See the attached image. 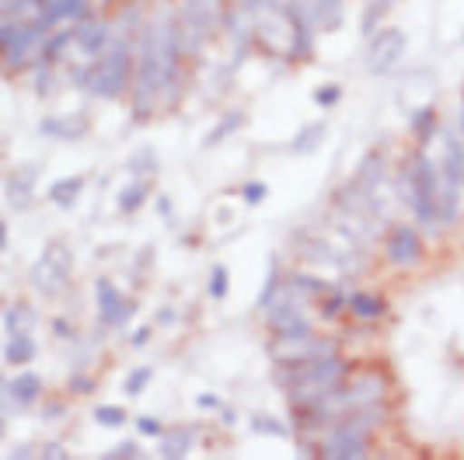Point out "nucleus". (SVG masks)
I'll use <instances>...</instances> for the list:
<instances>
[{
  "instance_id": "obj_25",
  "label": "nucleus",
  "mask_w": 464,
  "mask_h": 460,
  "mask_svg": "<svg viewBox=\"0 0 464 460\" xmlns=\"http://www.w3.org/2000/svg\"><path fill=\"white\" fill-rule=\"evenodd\" d=\"M88 188V175H67V178H56V182L46 188V199L53 206L60 209H70L77 199H81V192Z\"/></svg>"
},
{
  "instance_id": "obj_55",
  "label": "nucleus",
  "mask_w": 464,
  "mask_h": 460,
  "mask_svg": "<svg viewBox=\"0 0 464 460\" xmlns=\"http://www.w3.org/2000/svg\"><path fill=\"white\" fill-rule=\"evenodd\" d=\"M112 4H116V0H98V7H112Z\"/></svg>"
},
{
  "instance_id": "obj_24",
  "label": "nucleus",
  "mask_w": 464,
  "mask_h": 460,
  "mask_svg": "<svg viewBox=\"0 0 464 460\" xmlns=\"http://www.w3.org/2000/svg\"><path fill=\"white\" fill-rule=\"evenodd\" d=\"M349 314L356 321H381L388 314V300L371 290H356V293H349Z\"/></svg>"
},
{
  "instance_id": "obj_40",
  "label": "nucleus",
  "mask_w": 464,
  "mask_h": 460,
  "mask_svg": "<svg viewBox=\"0 0 464 460\" xmlns=\"http://www.w3.org/2000/svg\"><path fill=\"white\" fill-rule=\"evenodd\" d=\"M94 388H98V384H94L92 373H81V369H77V373L67 377V394H73V398H88V394H94Z\"/></svg>"
},
{
  "instance_id": "obj_36",
  "label": "nucleus",
  "mask_w": 464,
  "mask_h": 460,
  "mask_svg": "<svg viewBox=\"0 0 464 460\" xmlns=\"http://www.w3.org/2000/svg\"><path fill=\"white\" fill-rule=\"evenodd\" d=\"M209 300H227V293H231V269L227 265H213L209 269Z\"/></svg>"
},
{
  "instance_id": "obj_42",
  "label": "nucleus",
  "mask_w": 464,
  "mask_h": 460,
  "mask_svg": "<svg viewBox=\"0 0 464 460\" xmlns=\"http://www.w3.org/2000/svg\"><path fill=\"white\" fill-rule=\"evenodd\" d=\"M266 196H269L266 182H245V185H241V199H245L248 206H258V203H266Z\"/></svg>"
},
{
  "instance_id": "obj_20",
  "label": "nucleus",
  "mask_w": 464,
  "mask_h": 460,
  "mask_svg": "<svg viewBox=\"0 0 464 460\" xmlns=\"http://www.w3.org/2000/svg\"><path fill=\"white\" fill-rule=\"evenodd\" d=\"M192 446H196V429H192V426H171V429H164L161 439H158V457L182 460L192 454Z\"/></svg>"
},
{
  "instance_id": "obj_15",
  "label": "nucleus",
  "mask_w": 464,
  "mask_h": 460,
  "mask_svg": "<svg viewBox=\"0 0 464 460\" xmlns=\"http://www.w3.org/2000/svg\"><path fill=\"white\" fill-rule=\"evenodd\" d=\"M43 391H46V384H43V377L39 373H32L28 367H22L18 377H7L4 380V401H11L14 408H35L39 401H43Z\"/></svg>"
},
{
  "instance_id": "obj_39",
  "label": "nucleus",
  "mask_w": 464,
  "mask_h": 460,
  "mask_svg": "<svg viewBox=\"0 0 464 460\" xmlns=\"http://www.w3.org/2000/svg\"><path fill=\"white\" fill-rule=\"evenodd\" d=\"M339 101H343V84L328 81V84H318V88H314V105H318V109H335Z\"/></svg>"
},
{
  "instance_id": "obj_44",
  "label": "nucleus",
  "mask_w": 464,
  "mask_h": 460,
  "mask_svg": "<svg viewBox=\"0 0 464 460\" xmlns=\"http://www.w3.org/2000/svg\"><path fill=\"white\" fill-rule=\"evenodd\" d=\"M70 84H73L77 91H92V63L70 70Z\"/></svg>"
},
{
  "instance_id": "obj_18",
  "label": "nucleus",
  "mask_w": 464,
  "mask_h": 460,
  "mask_svg": "<svg viewBox=\"0 0 464 460\" xmlns=\"http://www.w3.org/2000/svg\"><path fill=\"white\" fill-rule=\"evenodd\" d=\"M388 175H392L388 158H384L381 150H371V154H363V161H360V168H356V178H353V182L360 185L363 192L377 196V188L388 182Z\"/></svg>"
},
{
  "instance_id": "obj_29",
  "label": "nucleus",
  "mask_w": 464,
  "mask_h": 460,
  "mask_svg": "<svg viewBox=\"0 0 464 460\" xmlns=\"http://www.w3.org/2000/svg\"><path fill=\"white\" fill-rule=\"evenodd\" d=\"M248 122V115H245V109H227V112L220 115V122L209 129L207 137H203V147H217V143H224V139H231L241 126Z\"/></svg>"
},
{
  "instance_id": "obj_12",
  "label": "nucleus",
  "mask_w": 464,
  "mask_h": 460,
  "mask_svg": "<svg viewBox=\"0 0 464 460\" xmlns=\"http://www.w3.org/2000/svg\"><path fill=\"white\" fill-rule=\"evenodd\" d=\"M73 24V46L81 49L88 60H98L105 49L112 46V39H116V24L112 18H105V14H94L88 11L84 18H77Z\"/></svg>"
},
{
  "instance_id": "obj_9",
  "label": "nucleus",
  "mask_w": 464,
  "mask_h": 460,
  "mask_svg": "<svg viewBox=\"0 0 464 460\" xmlns=\"http://www.w3.org/2000/svg\"><path fill=\"white\" fill-rule=\"evenodd\" d=\"M388 394H392V373L381 367H363L349 373V380L339 388V401L343 408H360V405L388 401Z\"/></svg>"
},
{
  "instance_id": "obj_2",
  "label": "nucleus",
  "mask_w": 464,
  "mask_h": 460,
  "mask_svg": "<svg viewBox=\"0 0 464 460\" xmlns=\"http://www.w3.org/2000/svg\"><path fill=\"white\" fill-rule=\"evenodd\" d=\"M49 32H56V28L46 18H0V60H4V73L7 77L32 73Z\"/></svg>"
},
{
  "instance_id": "obj_48",
  "label": "nucleus",
  "mask_w": 464,
  "mask_h": 460,
  "mask_svg": "<svg viewBox=\"0 0 464 460\" xmlns=\"http://www.w3.org/2000/svg\"><path fill=\"white\" fill-rule=\"evenodd\" d=\"M158 216H161L164 224H175V206H171L168 196H158Z\"/></svg>"
},
{
  "instance_id": "obj_45",
  "label": "nucleus",
  "mask_w": 464,
  "mask_h": 460,
  "mask_svg": "<svg viewBox=\"0 0 464 460\" xmlns=\"http://www.w3.org/2000/svg\"><path fill=\"white\" fill-rule=\"evenodd\" d=\"M39 457H43V460H67V457H70V450L63 446V443L49 439V443H43V446H39Z\"/></svg>"
},
{
  "instance_id": "obj_37",
  "label": "nucleus",
  "mask_w": 464,
  "mask_h": 460,
  "mask_svg": "<svg viewBox=\"0 0 464 460\" xmlns=\"http://www.w3.org/2000/svg\"><path fill=\"white\" fill-rule=\"evenodd\" d=\"M92 415H94V422H98V426H105V429H119V426H126V422H130V412H126V408H119V405H98Z\"/></svg>"
},
{
  "instance_id": "obj_1",
  "label": "nucleus",
  "mask_w": 464,
  "mask_h": 460,
  "mask_svg": "<svg viewBox=\"0 0 464 460\" xmlns=\"http://www.w3.org/2000/svg\"><path fill=\"white\" fill-rule=\"evenodd\" d=\"M395 196L409 206L412 220L422 230L437 234L440 220H437V196H440V164L433 161L426 150H419L409 161L398 168L395 175Z\"/></svg>"
},
{
  "instance_id": "obj_17",
  "label": "nucleus",
  "mask_w": 464,
  "mask_h": 460,
  "mask_svg": "<svg viewBox=\"0 0 464 460\" xmlns=\"http://www.w3.org/2000/svg\"><path fill=\"white\" fill-rule=\"evenodd\" d=\"M147 4L143 0H122L116 7V14H112V24H116V35L119 39H133L137 43V35L143 32V24H147Z\"/></svg>"
},
{
  "instance_id": "obj_7",
  "label": "nucleus",
  "mask_w": 464,
  "mask_h": 460,
  "mask_svg": "<svg viewBox=\"0 0 464 460\" xmlns=\"http://www.w3.org/2000/svg\"><path fill=\"white\" fill-rule=\"evenodd\" d=\"M405 49H409V39H405V32L395 28V24H381L373 35H367V46H363V70L373 73V77H384V73H392L398 67V60L405 56Z\"/></svg>"
},
{
  "instance_id": "obj_41",
  "label": "nucleus",
  "mask_w": 464,
  "mask_h": 460,
  "mask_svg": "<svg viewBox=\"0 0 464 460\" xmlns=\"http://www.w3.org/2000/svg\"><path fill=\"white\" fill-rule=\"evenodd\" d=\"M150 377H154V369H150V367L133 369V373L126 377V384H122V391L130 394V398H137V394L147 391V384H150Z\"/></svg>"
},
{
  "instance_id": "obj_4",
  "label": "nucleus",
  "mask_w": 464,
  "mask_h": 460,
  "mask_svg": "<svg viewBox=\"0 0 464 460\" xmlns=\"http://www.w3.org/2000/svg\"><path fill=\"white\" fill-rule=\"evenodd\" d=\"M227 0H179V39L188 60H199L220 32Z\"/></svg>"
},
{
  "instance_id": "obj_38",
  "label": "nucleus",
  "mask_w": 464,
  "mask_h": 460,
  "mask_svg": "<svg viewBox=\"0 0 464 460\" xmlns=\"http://www.w3.org/2000/svg\"><path fill=\"white\" fill-rule=\"evenodd\" d=\"M105 460H143L147 454H143V443L140 439H119L112 450H105L102 454Z\"/></svg>"
},
{
  "instance_id": "obj_31",
  "label": "nucleus",
  "mask_w": 464,
  "mask_h": 460,
  "mask_svg": "<svg viewBox=\"0 0 464 460\" xmlns=\"http://www.w3.org/2000/svg\"><path fill=\"white\" fill-rule=\"evenodd\" d=\"M49 0H0V18H43Z\"/></svg>"
},
{
  "instance_id": "obj_26",
  "label": "nucleus",
  "mask_w": 464,
  "mask_h": 460,
  "mask_svg": "<svg viewBox=\"0 0 464 460\" xmlns=\"http://www.w3.org/2000/svg\"><path fill=\"white\" fill-rule=\"evenodd\" d=\"M35 356H39V345H35V335H32V331H24V335H7V342H4V363H7V367H28Z\"/></svg>"
},
{
  "instance_id": "obj_14",
  "label": "nucleus",
  "mask_w": 464,
  "mask_h": 460,
  "mask_svg": "<svg viewBox=\"0 0 464 460\" xmlns=\"http://www.w3.org/2000/svg\"><path fill=\"white\" fill-rule=\"evenodd\" d=\"M39 133L46 139H60V143H77L92 133V122L84 112H56L39 119Z\"/></svg>"
},
{
  "instance_id": "obj_52",
  "label": "nucleus",
  "mask_w": 464,
  "mask_h": 460,
  "mask_svg": "<svg viewBox=\"0 0 464 460\" xmlns=\"http://www.w3.org/2000/svg\"><path fill=\"white\" fill-rule=\"evenodd\" d=\"M217 418H220V426H227V429H231L234 422H237V415H234L231 405H220V408H217Z\"/></svg>"
},
{
  "instance_id": "obj_10",
  "label": "nucleus",
  "mask_w": 464,
  "mask_h": 460,
  "mask_svg": "<svg viewBox=\"0 0 464 460\" xmlns=\"http://www.w3.org/2000/svg\"><path fill=\"white\" fill-rule=\"evenodd\" d=\"M94 314H98L102 331H119V328L133 321L137 300L122 297V290L109 276H98V283H94Z\"/></svg>"
},
{
  "instance_id": "obj_13",
  "label": "nucleus",
  "mask_w": 464,
  "mask_h": 460,
  "mask_svg": "<svg viewBox=\"0 0 464 460\" xmlns=\"http://www.w3.org/2000/svg\"><path fill=\"white\" fill-rule=\"evenodd\" d=\"M39 164H14L11 171H7V178H4V199H7V206L11 209H32L35 203V182H39Z\"/></svg>"
},
{
  "instance_id": "obj_32",
  "label": "nucleus",
  "mask_w": 464,
  "mask_h": 460,
  "mask_svg": "<svg viewBox=\"0 0 464 460\" xmlns=\"http://www.w3.org/2000/svg\"><path fill=\"white\" fill-rule=\"evenodd\" d=\"M252 433L256 436H276V439H286V436H294V426H286V422H279L276 415H269V412H256L252 415Z\"/></svg>"
},
{
  "instance_id": "obj_46",
  "label": "nucleus",
  "mask_w": 464,
  "mask_h": 460,
  "mask_svg": "<svg viewBox=\"0 0 464 460\" xmlns=\"http://www.w3.org/2000/svg\"><path fill=\"white\" fill-rule=\"evenodd\" d=\"M53 335L63 339V342H70V339H77V328H73L67 318H53Z\"/></svg>"
},
{
  "instance_id": "obj_50",
  "label": "nucleus",
  "mask_w": 464,
  "mask_h": 460,
  "mask_svg": "<svg viewBox=\"0 0 464 460\" xmlns=\"http://www.w3.org/2000/svg\"><path fill=\"white\" fill-rule=\"evenodd\" d=\"M11 457H14V460H32V457H39V446H32V443H22V446H11Z\"/></svg>"
},
{
  "instance_id": "obj_30",
  "label": "nucleus",
  "mask_w": 464,
  "mask_h": 460,
  "mask_svg": "<svg viewBox=\"0 0 464 460\" xmlns=\"http://www.w3.org/2000/svg\"><path fill=\"white\" fill-rule=\"evenodd\" d=\"M60 73H56V63H35L32 67V91H35V98H43V101H49V98H56V91H60V81H56Z\"/></svg>"
},
{
  "instance_id": "obj_43",
  "label": "nucleus",
  "mask_w": 464,
  "mask_h": 460,
  "mask_svg": "<svg viewBox=\"0 0 464 460\" xmlns=\"http://www.w3.org/2000/svg\"><path fill=\"white\" fill-rule=\"evenodd\" d=\"M137 433L140 436H147V439H161V433H164V426L154 418V415H140L137 418Z\"/></svg>"
},
{
  "instance_id": "obj_34",
  "label": "nucleus",
  "mask_w": 464,
  "mask_h": 460,
  "mask_svg": "<svg viewBox=\"0 0 464 460\" xmlns=\"http://www.w3.org/2000/svg\"><path fill=\"white\" fill-rule=\"evenodd\" d=\"M158 168H161V164H158V154H154L150 147L137 150V154L126 161V171H130L133 178H154V175H158Z\"/></svg>"
},
{
  "instance_id": "obj_16",
  "label": "nucleus",
  "mask_w": 464,
  "mask_h": 460,
  "mask_svg": "<svg viewBox=\"0 0 464 460\" xmlns=\"http://www.w3.org/2000/svg\"><path fill=\"white\" fill-rule=\"evenodd\" d=\"M307 18L318 28V35L325 32H339L343 28V14H346V0H304Z\"/></svg>"
},
{
  "instance_id": "obj_11",
  "label": "nucleus",
  "mask_w": 464,
  "mask_h": 460,
  "mask_svg": "<svg viewBox=\"0 0 464 460\" xmlns=\"http://www.w3.org/2000/svg\"><path fill=\"white\" fill-rule=\"evenodd\" d=\"M283 14H286V24H290V46H286V63L290 67H301L314 56V35L318 28L307 18V7L304 0H283Z\"/></svg>"
},
{
  "instance_id": "obj_27",
  "label": "nucleus",
  "mask_w": 464,
  "mask_h": 460,
  "mask_svg": "<svg viewBox=\"0 0 464 460\" xmlns=\"http://www.w3.org/2000/svg\"><path fill=\"white\" fill-rule=\"evenodd\" d=\"M70 46H73V24H67V28H56V32H49V35H46L39 60H43V63H56V67H60ZM39 60H35V63H39Z\"/></svg>"
},
{
  "instance_id": "obj_21",
  "label": "nucleus",
  "mask_w": 464,
  "mask_h": 460,
  "mask_svg": "<svg viewBox=\"0 0 464 460\" xmlns=\"http://www.w3.org/2000/svg\"><path fill=\"white\" fill-rule=\"evenodd\" d=\"M440 112L433 109V105H419L416 112H412V119H409V133H412V139H416L419 150H426L433 139L440 137Z\"/></svg>"
},
{
  "instance_id": "obj_8",
  "label": "nucleus",
  "mask_w": 464,
  "mask_h": 460,
  "mask_svg": "<svg viewBox=\"0 0 464 460\" xmlns=\"http://www.w3.org/2000/svg\"><path fill=\"white\" fill-rule=\"evenodd\" d=\"M381 258L392 269H416L426 258V241H422V227L419 224H392L384 230L381 241Z\"/></svg>"
},
{
  "instance_id": "obj_28",
  "label": "nucleus",
  "mask_w": 464,
  "mask_h": 460,
  "mask_svg": "<svg viewBox=\"0 0 464 460\" xmlns=\"http://www.w3.org/2000/svg\"><path fill=\"white\" fill-rule=\"evenodd\" d=\"M325 137H328V122H307L297 137L290 139V154H297V158H304V154H314L322 143H325Z\"/></svg>"
},
{
  "instance_id": "obj_35",
  "label": "nucleus",
  "mask_w": 464,
  "mask_h": 460,
  "mask_svg": "<svg viewBox=\"0 0 464 460\" xmlns=\"http://www.w3.org/2000/svg\"><path fill=\"white\" fill-rule=\"evenodd\" d=\"M349 311V297L343 293V290H332L328 297L318 300V314L325 318V321H335V318H343Z\"/></svg>"
},
{
  "instance_id": "obj_47",
  "label": "nucleus",
  "mask_w": 464,
  "mask_h": 460,
  "mask_svg": "<svg viewBox=\"0 0 464 460\" xmlns=\"http://www.w3.org/2000/svg\"><path fill=\"white\" fill-rule=\"evenodd\" d=\"M150 335H154V324H140L137 331L130 335V345H133V349H143V345L150 342Z\"/></svg>"
},
{
  "instance_id": "obj_3",
  "label": "nucleus",
  "mask_w": 464,
  "mask_h": 460,
  "mask_svg": "<svg viewBox=\"0 0 464 460\" xmlns=\"http://www.w3.org/2000/svg\"><path fill=\"white\" fill-rule=\"evenodd\" d=\"M133 73H137V43L133 39H112V46L105 49L98 60H92V98L119 101L130 98L133 88Z\"/></svg>"
},
{
  "instance_id": "obj_22",
  "label": "nucleus",
  "mask_w": 464,
  "mask_h": 460,
  "mask_svg": "<svg viewBox=\"0 0 464 460\" xmlns=\"http://www.w3.org/2000/svg\"><path fill=\"white\" fill-rule=\"evenodd\" d=\"M150 196H154V178H130L126 188H119L116 209L122 216H133L150 203Z\"/></svg>"
},
{
  "instance_id": "obj_5",
  "label": "nucleus",
  "mask_w": 464,
  "mask_h": 460,
  "mask_svg": "<svg viewBox=\"0 0 464 460\" xmlns=\"http://www.w3.org/2000/svg\"><path fill=\"white\" fill-rule=\"evenodd\" d=\"M73 279V252L63 241H46V248L39 252V258L28 269V283L35 293L43 297H60Z\"/></svg>"
},
{
  "instance_id": "obj_53",
  "label": "nucleus",
  "mask_w": 464,
  "mask_h": 460,
  "mask_svg": "<svg viewBox=\"0 0 464 460\" xmlns=\"http://www.w3.org/2000/svg\"><path fill=\"white\" fill-rule=\"evenodd\" d=\"M175 318H179V314H175L171 307H161V311H158V324H175Z\"/></svg>"
},
{
  "instance_id": "obj_6",
  "label": "nucleus",
  "mask_w": 464,
  "mask_h": 460,
  "mask_svg": "<svg viewBox=\"0 0 464 460\" xmlns=\"http://www.w3.org/2000/svg\"><path fill=\"white\" fill-rule=\"evenodd\" d=\"M373 454V436L356 429L346 418H335L318 439V457L325 460H363Z\"/></svg>"
},
{
  "instance_id": "obj_23",
  "label": "nucleus",
  "mask_w": 464,
  "mask_h": 460,
  "mask_svg": "<svg viewBox=\"0 0 464 460\" xmlns=\"http://www.w3.org/2000/svg\"><path fill=\"white\" fill-rule=\"evenodd\" d=\"M39 324V311L28 303V300H11L4 307V331L7 335H24V331H35Z\"/></svg>"
},
{
  "instance_id": "obj_51",
  "label": "nucleus",
  "mask_w": 464,
  "mask_h": 460,
  "mask_svg": "<svg viewBox=\"0 0 464 460\" xmlns=\"http://www.w3.org/2000/svg\"><path fill=\"white\" fill-rule=\"evenodd\" d=\"M220 405H224V401H220L217 394H199V398H196V408H209V412H217Z\"/></svg>"
},
{
  "instance_id": "obj_54",
  "label": "nucleus",
  "mask_w": 464,
  "mask_h": 460,
  "mask_svg": "<svg viewBox=\"0 0 464 460\" xmlns=\"http://www.w3.org/2000/svg\"><path fill=\"white\" fill-rule=\"evenodd\" d=\"M458 129H461V137H464V91H461V119H458Z\"/></svg>"
},
{
  "instance_id": "obj_49",
  "label": "nucleus",
  "mask_w": 464,
  "mask_h": 460,
  "mask_svg": "<svg viewBox=\"0 0 464 460\" xmlns=\"http://www.w3.org/2000/svg\"><path fill=\"white\" fill-rule=\"evenodd\" d=\"M43 418L53 422V418H67V405L63 401H49L46 408H43Z\"/></svg>"
},
{
  "instance_id": "obj_33",
  "label": "nucleus",
  "mask_w": 464,
  "mask_h": 460,
  "mask_svg": "<svg viewBox=\"0 0 464 460\" xmlns=\"http://www.w3.org/2000/svg\"><path fill=\"white\" fill-rule=\"evenodd\" d=\"M392 7H395V0H367L363 18H360V35H373L381 28V22L392 14Z\"/></svg>"
},
{
  "instance_id": "obj_19",
  "label": "nucleus",
  "mask_w": 464,
  "mask_h": 460,
  "mask_svg": "<svg viewBox=\"0 0 464 460\" xmlns=\"http://www.w3.org/2000/svg\"><path fill=\"white\" fill-rule=\"evenodd\" d=\"M283 286L294 290L297 297H304L307 303H318L322 297H328L335 286L328 279H318L314 273H304V269H294V273H283Z\"/></svg>"
}]
</instances>
